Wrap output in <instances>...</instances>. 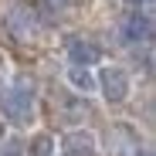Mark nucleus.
I'll use <instances>...</instances> for the list:
<instances>
[{
    "instance_id": "obj_8",
    "label": "nucleus",
    "mask_w": 156,
    "mask_h": 156,
    "mask_svg": "<svg viewBox=\"0 0 156 156\" xmlns=\"http://www.w3.org/2000/svg\"><path fill=\"white\" fill-rule=\"evenodd\" d=\"M65 85H68L75 95H95V68L68 65V68H65Z\"/></svg>"
},
{
    "instance_id": "obj_9",
    "label": "nucleus",
    "mask_w": 156,
    "mask_h": 156,
    "mask_svg": "<svg viewBox=\"0 0 156 156\" xmlns=\"http://www.w3.org/2000/svg\"><path fill=\"white\" fill-rule=\"evenodd\" d=\"M24 156H58V139L44 129H34L24 143Z\"/></svg>"
},
{
    "instance_id": "obj_10",
    "label": "nucleus",
    "mask_w": 156,
    "mask_h": 156,
    "mask_svg": "<svg viewBox=\"0 0 156 156\" xmlns=\"http://www.w3.org/2000/svg\"><path fill=\"white\" fill-rule=\"evenodd\" d=\"M0 156H24V143L17 136H7L4 143H0Z\"/></svg>"
},
{
    "instance_id": "obj_4",
    "label": "nucleus",
    "mask_w": 156,
    "mask_h": 156,
    "mask_svg": "<svg viewBox=\"0 0 156 156\" xmlns=\"http://www.w3.org/2000/svg\"><path fill=\"white\" fill-rule=\"evenodd\" d=\"M105 153L109 156H149V146L143 133L129 122H112L105 136Z\"/></svg>"
},
{
    "instance_id": "obj_3",
    "label": "nucleus",
    "mask_w": 156,
    "mask_h": 156,
    "mask_svg": "<svg viewBox=\"0 0 156 156\" xmlns=\"http://www.w3.org/2000/svg\"><path fill=\"white\" fill-rule=\"evenodd\" d=\"M0 27H4V34L14 37V41H34L37 31H41V17H37V10L27 0H14V4L0 14Z\"/></svg>"
},
{
    "instance_id": "obj_1",
    "label": "nucleus",
    "mask_w": 156,
    "mask_h": 156,
    "mask_svg": "<svg viewBox=\"0 0 156 156\" xmlns=\"http://www.w3.org/2000/svg\"><path fill=\"white\" fill-rule=\"evenodd\" d=\"M0 122L24 133L34 129L37 122V85L31 78H14V82L0 85Z\"/></svg>"
},
{
    "instance_id": "obj_11",
    "label": "nucleus",
    "mask_w": 156,
    "mask_h": 156,
    "mask_svg": "<svg viewBox=\"0 0 156 156\" xmlns=\"http://www.w3.org/2000/svg\"><path fill=\"white\" fill-rule=\"evenodd\" d=\"M44 4H51V7H68V0H44Z\"/></svg>"
},
{
    "instance_id": "obj_7",
    "label": "nucleus",
    "mask_w": 156,
    "mask_h": 156,
    "mask_svg": "<svg viewBox=\"0 0 156 156\" xmlns=\"http://www.w3.org/2000/svg\"><path fill=\"white\" fill-rule=\"evenodd\" d=\"M58 149H61V156H98V136L92 129L78 126V129H68L61 136Z\"/></svg>"
},
{
    "instance_id": "obj_6",
    "label": "nucleus",
    "mask_w": 156,
    "mask_h": 156,
    "mask_svg": "<svg viewBox=\"0 0 156 156\" xmlns=\"http://www.w3.org/2000/svg\"><path fill=\"white\" fill-rule=\"evenodd\" d=\"M65 58H68V65L98 68L102 61H105V51H102V44H98V41L75 34V37H68V44H65Z\"/></svg>"
},
{
    "instance_id": "obj_2",
    "label": "nucleus",
    "mask_w": 156,
    "mask_h": 156,
    "mask_svg": "<svg viewBox=\"0 0 156 156\" xmlns=\"http://www.w3.org/2000/svg\"><path fill=\"white\" fill-rule=\"evenodd\" d=\"M136 92V82H133V71L126 65H105L102 61L95 68V95H102L105 105H126Z\"/></svg>"
},
{
    "instance_id": "obj_5",
    "label": "nucleus",
    "mask_w": 156,
    "mask_h": 156,
    "mask_svg": "<svg viewBox=\"0 0 156 156\" xmlns=\"http://www.w3.org/2000/svg\"><path fill=\"white\" fill-rule=\"evenodd\" d=\"M149 37H153V10L133 7L119 24V41L129 48H139V44H149Z\"/></svg>"
}]
</instances>
